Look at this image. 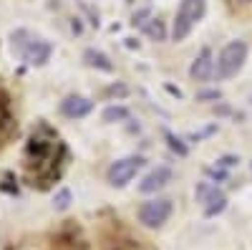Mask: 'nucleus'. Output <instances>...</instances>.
Wrapping results in <instances>:
<instances>
[{"label":"nucleus","instance_id":"13","mask_svg":"<svg viewBox=\"0 0 252 250\" xmlns=\"http://www.w3.org/2000/svg\"><path fill=\"white\" fill-rule=\"evenodd\" d=\"M86 250V245H83V240L81 238H76V233H71L68 238H66V233H61L58 238H56V250Z\"/></svg>","mask_w":252,"mask_h":250},{"label":"nucleus","instance_id":"15","mask_svg":"<svg viewBox=\"0 0 252 250\" xmlns=\"http://www.w3.org/2000/svg\"><path fill=\"white\" fill-rule=\"evenodd\" d=\"M144 33L149 36V38H154V40H164L166 38V31H164V23L161 20H149V23H146V28H144Z\"/></svg>","mask_w":252,"mask_h":250},{"label":"nucleus","instance_id":"9","mask_svg":"<svg viewBox=\"0 0 252 250\" xmlns=\"http://www.w3.org/2000/svg\"><path fill=\"white\" fill-rule=\"evenodd\" d=\"M51 51H53V46L46 43V40H31V43L23 48V58L31 66H43L51 58Z\"/></svg>","mask_w":252,"mask_h":250},{"label":"nucleus","instance_id":"18","mask_svg":"<svg viewBox=\"0 0 252 250\" xmlns=\"http://www.w3.org/2000/svg\"><path fill=\"white\" fill-rule=\"evenodd\" d=\"M114 245H116L114 250H146L139 240H126V243H119V240H116Z\"/></svg>","mask_w":252,"mask_h":250},{"label":"nucleus","instance_id":"2","mask_svg":"<svg viewBox=\"0 0 252 250\" xmlns=\"http://www.w3.org/2000/svg\"><path fill=\"white\" fill-rule=\"evenodd\" d=\"M207 10V3L204 0H182L179 3V10H177V18H174V28H172V38L174 40H184L197 26V20H202Z\"/></svg>","mask_w":252,"mask_h":250},{"label":"nucleus","instance_id":"4","mask_svg":"<svg viewBox=\"0 0 252 250\" xmlns=\"http://www.w3.org/2000/svg\"><path fill=\"white\" fill-rule=\"evenodd\" d=\"M141 167H144V159L141 157H124V159H119V162H114L109 167L106 179H109L111 187H126L136 177V172L141 170Z\"/></svg>","mask_w":252,"mask_h":250},{"label":"nucleus","instance_id":"5","mask_svg":"<svg viewBox=\"0 0 252 250\" xmlns=\"http://www.w3.org/2000/svg\"><path fill=\"white\" fill-rule=\"evenodd\" d=\"M172 215V200H152L139 207V222L146 227H161Z\"/></svg>","mask_w":252,"mask_h":250},{"label":"nucleus","instance_id":"17","mask_svg":"<svg viewBox=\"0 0 252 250\" xmlns=\"http://www.w3.org/2000/svg\"><path fill=\"white\" fill-rule=\"evenodd\" d=\"M164 137H166V144H169V149H172V152H177L179 157H187V152H189V149H187V144H184L179 137H174L172 132H166Z\"/></svg>","mask_w":252,"mask_h":250},{"label":"nucleus","instance_id":"25","mask_svg":"<svg viewBox=\"0 0 252 250\" xmlns=\"http://www.w3.org/2000/svg\"><path fill=\"white\" fill-rule=\"evenodd\" d=\"M250 170H252V162H250Z\"/></svg>","mask_w":252,"mask_h":250},{"label":"nucleus","instance_id":"12","mask_svg":"<svg viewBox=\"0 0 252 250\" xmlns=\"http://www.w3.org/2000/svg\"><path fill=\"white\" fill-rule=\"evenodd\" d=\"M13 134V114L8 109V101L0 96V144Z\"/></svg>","mask_w":252,"mask_h":250},{"label":"nucleus","instance_id":"3","mask_svg":"<svg viewBox=\"0 0 252 250\" xmlns=\"http://www.w3.org/2000/svg\"><path fill=\"white\" fill-rule=\"evenodd\" d=\"M247 61V43L245 40H232L227 43L222 51H220V58H217V76L220 78H232L242 71Z\"/></svg>","mask_w":252,"mask_h":250},{"label":"nucleus","instance_id":"7","mask_svg":"<svg viewBox=\"0 0 252 250\" xmlns=\"http://www.w3.org/2000/svg\"><path fill=\"white\" fill-rule=\"evenodd\" d=\"M169 182H172V170H169V167H157V170H152L149 175H146V177L141 179L139 192L152 195V192L161 190V187H166Z\"/></svg>","mask_w":252,"mask_h":250},{"label":"nucleus","instance_id":"14","mask_svg":"<svg viewBox=\"0 0 252 250\" xmlns=\"http://www.w3.org/2000/svg\"><path fill=\"white\" fill-rule=\"evenodd\" d=\"M101 119H103V121H109V124H114V121H126V119H129V109H126V107H119V104H114V107H106V109H103Z\"/></svg>","mask_w":252,"mask_h":250},{"label":"nucleus","instance_id":"10","mask_svg":"<svg viewBox=\"0 0 252 250\" xmlns=\"http://www.w3.org/2000/svg\"><path fill=\"white\" fill-rule=\"evenodd\" d=\"M91 109H94V104L89 99H83V96H68V99L61 101V114L68 116V119H81Z\"/></svg>","mask_w":252,"mask_h":250},{"label":"nucleus","instance_id":"8","mask_svg":"<svg viewBox=\"0 0 252 250\" xmlns=\"http://www.w3.org/2000/svg\"><path fill=\"white\" fill-rule=\"evenodd\" d=\"M212 73H215V58H212V51H209V48H202L199 56L192 61V66H189V76H192L194 81H207Z\"/></svg>","mask_w":252,"mask_h":250},{"label":"nucleus","instance_id":"22","mask_svg":"<svg viewBox=\"0 0 252 250\" xmlns=\"http://www.w3.org/2000/svg\"><path fill=\"white\" fill-rule=\"evenodd\" d=\"M207 175L212 177V179H224V177H227L222 170H217V167H209V170H207Z\"/></svg>","mask_w":252,"mask_h":250},{"label":"nucleus","instance_id":"23","mask_svg":"<svg viewBox=\"0 0 252 250\" xmlns=\"http://www.w3.org/2000/svg\"><path fill=\"white\" fill-rule=\"evenodd\" d=\"M166 91L174 94V96H182V91H179V89H174V86H166Z\"/></svg>","mask_w":252,"mask_h":250},{"label":"nucleus","instance_id":"19","mask_svg":"<svg viewBox=\"0 0 252 250\" xmlns=\"http://www.w3.org/2000/svg\"><path fill=\"white\" fill-rule=\"evenodd\" d=\"M235 164H240V157H235V154H224L217 159V167H235Z\"/></svg>","mask_w":252,"mask_h":250},{"label":"nucleus","instance_id":"1","mask_svg":"<svg viewBox=\"0 0 252 250\" xmlns=\"http://www.w3.org/2000/svg\"><path fill=\"white\" fill-rule=\"evenodd\" d=\"M63 144L58 139V134L48 127V124H38L33 129L28 144H26V157H23V167H26V179L46 190L51 187L58 177H61V159H63Z\"/></svg>","mask_w":252,"mask_h":250},{"label":"nucleus","instance_id":"11","mask_svg":"<svg viewBox=\"0 0 252 250\" xmlns=\"http://www.w3.org/2000/svg\"><path fill=\"white\" fill-rule=\"evenodd\" d=\"M83 61L91 66V69H98V71H106V73H111L114 71V64L103 56L101 51H94V48H89L86 53H83Z\"/></svg>","mask_w":252,"mask_h":250},{"label":"nucleus","instance_id":"21","mask_svg":"<svg viewBox=\"0 0 252 250\" xmlns=\"http://www.w3.org/2000/svg\"><path fill=\"white\" fill-rule=\"evenodd\" d=\"M222 94L220 91H202V94H197V101H217Z\"/></svg>","mask_w":252,"mask_h":250},{"label":"nucleus","instance_id":"16","mask_svg":"<svg viewBox=\"0 0 252 250\" xmlns=\"http://www.w3.org/2000/svg\"><path fill=\"white\" fill-rule=\"evenodd\" d=\"M71 202H73V195H71V190H61V192L53 197V207H56L58 213L68 210V207H71Z\"/></svg>","mask_w":252,"mask_h":250},{"label":"nucleus","instance_id":"6","mask_svg":"<svg viewBox=\"0 0 252 250\" xmlns=\"http://www.w3.org/2000/svg\"><path fill=\"white\" fill-rule=\"evenodd\" d=\"M197 200L204 205V215H207V217L220 215L224 207H227L224 195L217 190V184H212V182H199V184H197Z\"/></svg>","mask_w":252,"mask_h":250},{"label":"nucleus","instance_id":"24","mask_svg":"<svg viewBox=\"0 0 252 250\" xmlns=\"http://www.w3.org/2000/svg\"><path fill=\"white\" fill-rule=\"evenodd\" d=\"M235 3H252V0H235Z\"/></svg>","mask_w":252,"mask_h":250},{"label":"nucleus","instance_id":"20","mask_svg":"<svg viewBox=\"0 0 252 250\" xmlns=\"http://www.w3.org/2000/svg\"><path fill=\"white\" fill-rule=\"evenodd\" d=\"M106 94L109 96H126V86H124V83H114V86L106 89Z\"/></svg>","mask_w":252,"mask_h":250}]
</instances>
